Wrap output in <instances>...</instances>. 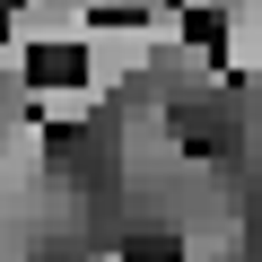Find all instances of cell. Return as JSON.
<instances>
[{
	"label": "cell",
	"mask_w": 262,
	"mask_h": 262,
	"mask_svg": "<svg viewBox=\"0 0 262 262\" xmlns=\"http://www.w3.org/2000/svg\"><path fill=\"white\" fill-rule=\"evenodd\" d=\"M184 44L219 61V53H227V18H219V9H192V18H184Z\"/></svg>",
	"instance_id": "2"
},
{
	"label": "cell",
	"mask_w": 262,
	"mask_h": 262,
	"mask_svg": "<svg viewBox=\"0 0 262 262\" xmlns=\"http://www.w3.org/2000/svg\"><path fill=\"white\" fill-rule=\"evenodd\" d=\"M96 53L79 35H53V44H27V88H88Z\"/></svg>",
	"instance_id": "1"
}]
</instances>
